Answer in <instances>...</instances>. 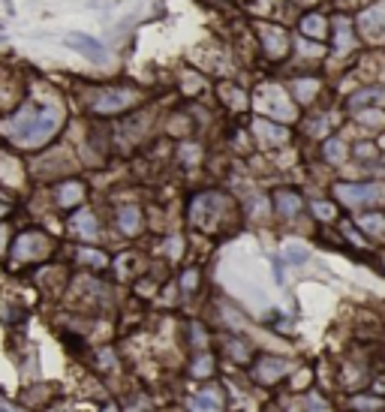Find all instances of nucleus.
<instances>
[{
	"label": "nucleus",
	"mask_w": 385,
	"mask_h": 412,
	"mask_svg": "<svg viewBox=\"0 0 385 412\" xmlns=\"http://www.w3.org/2000/svg\"><path fill=\"white\" fill-rule=\"evenodd\" d=\"M55 256H57V238L46 226H18L13 232V241H9L4 262L13 274H24V271L52 262Z\"/></svg>",
	"instance_id": "f03ea898"
},
{
	"label": "nucleus",
	"mask_w": 385,
	"mask_h": 412,
	"mask_svg": "<svg viewBox=\"0 0 385 412\" xmlns=\"http://www.w3.org/2000/svg\"><path fill=\"white\" fill-rule=\"evenodd\" d=\"M13 232H15L13 220H0V262L6 259V250H9V241H13Z\"/></svg>",
	"instance_id": "72a5a7b5"
},
{
	"label": "nucleus",
	"mask_w": 385,
	"mask_h": 412,
	"mask_svg": "<svg viewBox=\"0 0 385 412\" xmlns=\"http://www.w3.org/2000/svg\"><path fill=\"white\" fill-rule=\"evenodd\" d=\"M18 208H22V202H18V193L0 190V220H13Z\"/></svg>",
	"instance_id": "2f4dec72"
},
{
	"label": "nucleus",
	"mask_w": 385,
	"mask_h": 412,
	"mask_svg": "<svg viewBox=\"0 0 385 412\" xmlns=\"http://www.w3.org/2000/svg\"><path fill=\"white\" fill-rule=\"evenodd\" d=\"M253 133H256V138L265 148H271V145H283V142H289V129L286 127H277V124H271V120H256L253 124Z\"/></svg>",
	"instance_id": "5701e85b"
},
{
	"label": "nucleus",
	"mask_w": 385,
	"mask_h": 412,
	"mask_svg": "<svg viewBox=\"0 0 385 412\" xmlns=\"http://www.w3.org/2000/svg\"><path fill=\"white\" fill-rule=\"evenodd\" d=\"M301 30L307 36H313V39H326V34H328V22L322 15H316V13H310V15H304L301 18Z\"/></svg>",
	"instance_id": "bb28decb"
},
{
	"label": "nucleus",
	"mask_w": 385,
	"mask_h": 412,
	"mask_svg": "<svg viewBox=\"0 0 385 412\" xmlns=\"http://www.w3.org/2000/svg\"><path fill=\"white\" fill-rule=\"evenodd\" d=\"M322 150H326V159H328V163H343V159H346V145H343L340 138H328Z\"/></svg>",
	"instance_id": "473e14b6"
},
{
	"label": "nucleus",
	"mask_w": 385,
	"mask_h": 412,
	"mask_svg": "<svg viewBox=\"0 0 385 412\" xmlns=\"http://www.w3.org/2000/svg\"><path fill=\"white\" fill-rule=\"evenodd\" d=\"M15 364H18V379H22V385L34 383V379H43L39 376V353L34 346L15 349Z\"/></svg>",
	"instance_id": "412c9836"
},
{
	"label": "nucleus",
	"mask_w": 385,
	"mask_h": 412,
	"mask_svg": "<svg viewBox=\"0 0 385 412\" xmlns=\"http://www.w3.org/2000/svg\"><path fill=\"white\" fill-rule=\"evenodd\" d=\"M27 316H30V310H27L18 298L6 301L4 310H0V322H4L9 331H18V328H22V325L27 322Z\"/></svg>",
	"instance_id": "393cba45"
},
{
	"label": "nucleus",
	"mask_w": 385,
	"mask_h": 412,
	"mask_svg": "<svg viewBox=\"0 0 385 412\" xmlns=\"http://www.w3.org/2000/svg\"><path fill=\"white\" fill-rule=\"evenodd\" d=\"M64 229L76 244H97V241L103 238V223H99L97 211L90 205H82V208H76L73 214H66Z\"/></svg>",
	"instance_id": "6e6552de"
},
{
	"label": "nucleus",
	"mask_w": 385,
	"mask_h": 412,
	"mask_svg": "<svg viewBox=\"0 0 385 412\" xmlns=\"http://www.w3.org/2000/svg\"><path fill=\"white\" fill-rule=\"evenodd\" d=\"M48 205H52L55 214H73L76 208L88 205V180L69 175L48 184Z\"/></svg>",
	"instance_id": "423d86ee"
},
{
	"label": "nucleus",
	"mask_w": 385,
	"mask_h": 412,
	"mask_svg": "<svg viewBox=\"0 0 385 412\" xmlns=\"http://www.w3.org/2000/svg\"><path fill=\"white\" fill-rule=\"evenodd\" d=\"M286 259L289 262H304V259H307V250H301V247H286Z\"/></svg>",
	"instance_id": "4c0bfd02"
},
{
	"label": "nucleus",
	"mask_w": 385,
	"mask_h": 412,
	"mask_svg": "<svg viewBox=\"0 0 385 412\" xmlns=\"http://www.w3.org/2000/svg\"><path fill=\"white\" fill-rule=\"evenodd\" d=\"M211 367H214V355H211V353H199L196 358H192V364H190V376L205 379V376H211Z\"/></svg>",
	"instance_id": "7c9ffc66"
},
{
	"label": "nucleus",
	"mask_w": 385,
	"mask_h": 412,
	"mask_svg": "<svg viewBox=\"0 0 385 412\" xmlns=\"http://www.w3.org/2000/svg\"><path fill=\"white\" fill-rule=\"evenodd\" d=\"M66 45H69V48H76L78 55H85L88 60H94V64H103V60L108 57L106 45L99 43V39L88 36V34H69V36H66Z\"/></svg>",
	"instance_id": "aec40b11"
},
{
	"label": "nucleus",
	"mask_w": 385,
	"mask_h": 412,
	"mask_svg": "<svg viewBox=\"0 0 385 412\" xmlns=\"http://www.w3.org/2000/svg\"><path fill=\"white\" fill-rule=\"evenodd\" d=\"M316 87H319V82H313V78H298V82H292V97H295L298 103H310V99L316 97Z\"/></svg>",
	"instance_id": "c85d7f7f"
},
{
	"label": "nucleus",
	"mask_w": 385,
	"mask_h": 412,
	"mask_svg": "<svg viewBox=\"0 0 385 412\" xmlns=\"http://www.w3.org/2000/svg\"><path fill=\"white\" fill-rule=\"evenodd\" d=\"M82 358L97 370V374H103V376L115 374V370L120 367V353H118V346H115V343H97V346H88L85 353H82Z\"/></svg>",
	"instance_id": "dca6fc26"
},
{
	"label": "nucleus",
	"mask_w": 385,
	"mask_h": 412,
	"mask_svg": "<svg viewBox=\"0 0 385 412\" xmlns=\"http://www.w3.org/2000/svg\"><path fill=\"white\" fill-rule=\"evenodd\" d=\"M27 82L24 76L13 66H0V118L9 115L15 106H22V99L27 97Z\"/></svg>",
	"instance_id": "f8f14e48"
},
{
	"label": "nucleus",
	"mask_w": 385,
	"mask_h": 412,
	"mask_svg": "<svg viewBox=\"0 0 385 412\" xmlns=\"http://www.w3.org/2000/svg\"><path fill=\"white\" fill-rule=\"evenodd\" d=\"M141 226H145V214H141V208L127 202V205H118L115 208V229L124 238H136L141 235Z\"/></svg>",
	"instance_id": "f3484780"
},
{
	"label": "nucleus",
	"mask_w": 385,
	"mask_h": 412,
	"mask_svg": "<svg viewBox=\"0 0 385 412\" xmlns=\"http://www.w3.org/2000/svg\"><path fill=\"white\" fill-rule=\"evenodd\" d=\"M289 374V361L286 358H277V355H265L256 361V370H253V376H256V383L262 385H274L277 379H283Z\"/></svg>",
	"instance_id": "6ab92c4d"
},
{
	"label": "nucleus",
	"mask_w": 385,
	"mask_h": 412,
	"mask_svg": "<svg viewBox=\"0 0 385 412\" xmlns=\"http://www.w3.org/2000/svg\"><path fill=\"white\" fill-rule=\"evenodd\" d=\"M385 99V90L382 87H364L358 94L349 97V108H358V106H373V103H382Z\"/></svg>",
	"instance_id": "cd10ccee"
},
{
	"label": "nucleus",
	"mask_w": 385,
	"mask_h": 412,
	"mask_svg": "<svg viewBox=\"0 0 385 412\" xmlns=\"http://www.w3.org/2000/svg\"><path fill=\"white\" fill-rule=\"evenodd\" d=\"M60 391L55 383H46V379H34V383H24L15 395V406H22L24 412H48L57 404Z\"/></svg>",
	"instance_id": "1a4fd4ad"
},
{
	"label": "nucleus",
	"mask_w": 385,
	"mask_h": 412,
	"mask_svg": "<svg viewBox=\"0 0 385 412\" xmlns=\"http://www.w3.org/2000/svg\"><path fill=\"white\" fill-rule=\"evenodd\" d=\"M358 226L373 238H385V217L382 214H364L358 220Z\"/></svg>",
	"instance_id": "c756f323"
},
{
	"label": "nucleus",
	"mask_w": 385,
	"mask_h": 412,
	"mask_svg": "<svg viewBox=\"0 0 385 412\" xmlns=\"http://www.w3.org/2000/svg\"><path fill=\"white\" fill-rule=\"evenodd\" d=\"M187 412H223V391L217 385L202 388L199 395L190 400V409Z\"/></svg>",
	"instance_id": "4be33fe9"
},
{
	"label": "nucleus",
	"mask_w": 385,
	"mask_h": 412,
	"mask_svg": "<svg viewBox=\"0 0 385 412\" xmlns=\"http://www.w3.org/2000/svg\"><path fill=\"white\" fill-rule=\"evenodd\" d=\"M358 34L368 43H385V0L361 9L358 15Z\"/></svg>",
	"instance_id": "2eb2a0df"
},
{
	"label": "nucleus",
	"mask_w": 385,
	"mask_h": 412,
	"mask_svg": "<svg viewBox=\"0 0 385 412\" xmlns=\"http://www.w3.org/2000/svg\"><path fill=\"white\" fill-rule=\"evenodd\" d=\"M27 159L9 148H0V190L18 193L27 187Z\"/></svg>",
	"instance_id": "9b49d317"
},
{
	"label": "nucleus",
	"mask_w": 385,
	"mask_h": 412,
	"mask_svg": "<svg viewBox=\"0 0 385 412\" xmlns=\"http://www.w3.org/2000/svg\"><path fill=\"white\" fill-rule=\"evenodd\" d=\"M69 277H73V271H69L66 262H46L34 268V274H30V283H34V289L43 298L48 301H64V292L69 286Z\"/></svg>",
	"instance_id": "0eeeda50"
},
{
	"label": "nucleus",
	"mask_w": 385,
	"mask_h": 412,
	"mask_svg": "<svg viewBox=\"0 0 385 412\" xmlns=\"http://www.w3.org/2000/svg\"><path fill=\"white\" fill-rule=\"evenodd\" d=\"M66 265L76 268V271H88V274H103V271H108V265H111V256L97 244H76Z\"/></svg>",
	"instance_id": "4468645a"
},
{
	"label": "nucleus",
	"mask_w": 385,
	"mask_h": 412,
	"mask_svg": "<svg viewBox=\"0 0 385 412\" xmlns=\"http://www.w3.org/2000/svg\"><path fill=\"white\" fill-rule=\"evenodd\" d=\"M259 36H262V48L271 60H280L289 52V34L277 24H259Z\"/></svg>",
	"instance_id": "a211bd4d"
},
{
	"label": "nucleus",
	"mask_w": 385,
	"mask_h": 412,
	"mask_svg": "<svg viewBox=\"0 0 385 412\" xmlns=\"http://www.w3.org/2000/svg\"><path fill=\"white\" fill-rule=\"evenodd\" d=\"M274 205H277V214L286 220H295L301 214V196L292 193V190H280L274 196Z\"/></svg>",
	"instance_id": "a878e982"
},
{
	"label": "nucleus",
	"mask_w": 385,
	"mask_h": 412,
	"mask_svg": "<svg viewBox=\"0 0 385 412\" xmlns=\"http://www.w3.org/2000/svg\"><path fill=\"white\" fill-rule=\"evenodd\" d=\"M141 103L139 87L133 85H88L82 87V106L94 118H118Z\"/></svg>",
	"instance_id": "7ed1b4c3"
},
{
	"label": "nucleus",
	"mask_w": 385,
	"mask_h": 412,
	"mask_svg": "<svg viewBox=\"0 0 385 412\" xmlns=\"http://www.w3.org/2000/svg\"><path fill=\"white\" fill-rule=\"evenodd\" d=\"M256 108L265 112V118H274V120H295L298 115L289 90H283L280 85H262L256 90Z\"/></svg>",
	"instance_id": "9d476101"
},
{
	"label": "nucleus",
	"mask_w": 385,
	"mask_h": 412,
	"mask_svg": "<svg viewBox=\"0 0 385 412\" xmlns=\"http://www.w3.org/2000/svg\"><path fill=\"white\" fill-rule=\"evenodd\" d=\"M352 406H356L358 412H373V409H382V400H377V397H356V400H352Z\"/></svg>",
	"instance_id": "c9c22d12"
},
{
	"label": "nucleus",
	"mask_w": 385,
	"mask_h": 412,
	"mask_svg": "<svg viewBox=\"0 0 385 412\" xmlns=\"http://www.w3.org/2000/svg\"><path fill=\"white\" fill-rule=\"evenodd\" d=\"M313 214H316L319 220H331V217H337V211H334V205H328V202H313Z\"/></svg>",
	"instance_id": "e433bc0d"
},
{
	"label": "nucleus",
	"mask_w": 385,
	"mask_h": 412,
	"mask_svg": "<svg viewBox=\"0 0 385 412\" xmlns=\"http://www.w3.org/2000/svg\"><path fill=\"white\" fill-rule=\"evenodd\" d=\"M334 196L349 208H370L385 199V190L379 184H334Z\"/></svg>",
	"instance_id": "ddd939ff"
},
{
	"label": "nucleus",
	"mask_w": 385,
	"mask_h": 412,
	"mask_svg": "<svg viewBox=\"0 0 385 412\" xmlns=\"http://www.w3.org/2000/svg\"><path fill=\"white\" fill-rule=\"evenodd\" d=\"M66 127V103L55 87L39 85L27 87L22 106H15L9 115L0 118V138L4 148L15 154H39L48 145L57 142V136Z\"/></svg>",
	"instance_id": "f257e3e1"
},
{
	"label": "nucleus",
	"mask_w": 385,
	"mask_h": 412,
	"mask_svg": "<svg viewBox=\"0 0 385 412\" xmlns=\"http://www.w3.org/2000/svg\"><path fill=\"white\" fill-rule=\"evenodd\" d=\"M334 27V52L343 55V52H352L356 48V34H352V22L346 15H337L331 22Z\"/></svg>",
	"instance_id": "b1692460"
},
{
	"label": "nucleus",
	"mask_w": 385,
	"mask_h": 412,
	"mask_svg": "<svg viewBox=\"0 0 385 412\" xmlns=\"http://www.w3.org/2000/svg\"><path fill=\"white\" fill-rule=\"evenodd\" d=\"M78 159L66 145H48L46 150H39L27 159V178L36 184H55L60 178H69L76 172Z\"/></svg>",
	"instance_id": "20e7f679"
},
{
	"label": "nucleus",
	"mask_w": 385,
	"mask_h": 412,
	"mask_svg": "<svg viewBox=\"0 0 385 412\" xmlns=\"http://www.w3.org/2000/svg\"><path fill=\"white\" fill-rule=\"evenodd\" d=\"M229 199L223 193H199L190 199V223L202 232H217L220 220L229 214Z\"/></svg>",
	"instance_id": "39448f33"
},
{
	"label": "nucleus",
	"mask_w": 385,
	"mask_h": 412,
	"mask_svg": "<svg viewBox=\"0 0 385 412\" xmlns=\"http://www.w3.org/2000/svg\"><path fill=\"white\" fill-rule=\"evenodd\" d=\"M196 286H199V271L196 268H187L184 274H181V292L190 295V292H196Z\"/></svg>",
	"instance_id": "f704fd0d"
}]
</instances>
